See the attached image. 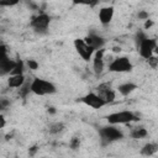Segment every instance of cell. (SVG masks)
I'll list each match as a JSON object with an SVG mask.
<instances>
[{
    "instance_id": "44dd1931",
    "label": "cell",
    "mask_w": 158,
    "mask_h": 158,
    "mask_svg": "<svg viewBox=\"0 0 158 158\" xmlns=\"http://www.w3.org/2000/svg\"><path fill=\"white\" fill-rule=\"evenodd\" d=\"M21 0H0V6L1 7H12L16 6Z\"/></svg>"
},
{
    "instance_id": "8fae6325",
    "label": "cell",
    "mask_w": 158,
    "mask_h": 158,
    "mask_svg": "<svg viewBox=\"0 0 158 158\" xmlns=\"http://www.w3.org/2000/svg\"><path fill=\"white\" fill-rule=\"evenodd\" d=\"M104 54H105V49L101 48V49H98L95 51L94 56H93V69H94V73L96 75H100L104 70V67H105V60H104Z\"/></svg>"
},
{
    "instance_id": "484cf974",
    "label": "cell",
    "mask_w": 158,
    "mask_h": 158,
    "mask_svg": "<svg viewBox=\"0 0 158 158\" xmlns=\"http://www.w3.org/2000/svg\"><path fill=\"white\" fill-rule=\"evenodd\" d=\"M147 62L149 63V65H151V67H153V68H154V67H157V65H158V56H154V54H153L151 58H148V59H147Z\"/></svg>"
},
{
    "instance_id": "9c48e42d",
    "label": "cell",
    "mask_w": 158,
    "mask_h": 158,
    "mask_svg": "<svg viewBox=\"0 0 158 158\" xmlns=\"http://www.w3.org/2000/svg\"><path fill=\"white\" fill-rule=\"evenodd\" d=\"M96 91H98V94L106 101V104H111V102H114L115 99H116V90L112 89L111 83L105 81V83L99 84V85L96 86Z\"/></svg>"
},
{
    "instance_id": "ffe728a7",
    "label": "cell",
    "mask_w": 158,
    "mask_h": 158,
    "mask_svg": "<svg viewBox=\"0 0 158 158\" xmlns=\"http://www.w3.org/2000/svg\"><path fill=\"white\" fill-rule=\"evenodd\" d=\"M25 65H26V63H25L23 60H21V59H17L16 67H15V69L12 70V73H11V74H23V70H25Z\"/></svg>"
},
{
    "instance_id": "cb8c5ba5",
    "label": "cell",
    "mask_w": 158,
    "mask_h": 158,
    "mask_svg": "<svg viewBox=\"0 0 158 158\" xmlns=\"http://www.w3.org/2000/svg\"><path fill=\"white\" fill-rule=\"evenodd\" d=\"M26 65H27L28 69H31V70H37L38 67H40L38 62L35 60V59H27V60H26Z\"/></svg>"
},
{
    "instance_id": "8992f818",
    "label": "cell",
    "mask_w": 158,
    "mask_h": 158,
    "mask_svg": "<svg viewBox=\"0 0 158 158\" xmlns=\"http://www.w3.org/2000/svg\"><path fill=\"white\" fill-rule=\"evenodd\" d=\"M73 44H74V48H75L77 53L81 57L83 60L90 62V60L93 59V56H94L95 51L93 49V47H90V46L84 41V38H75L74 42H73Z\"/></svg>"
},
{
    "instance_id": "277c9868",
    "label": "cell",
    "mask_w": 158,
    "mask_h": 158,
    "mask_svg": "<svg viewBox=\"0 0 158 158\" xmlns=\"http://www.w3.org/2000/svg\"><path fill=\"white\" fill-rule=\"evenodd\" d=\"M133 69L131 59L126 56H118L114 58L109 64V72L111 73H130Z\"/></svg>"
},
{
    "instance_id": "603a6c76",
    "label": "cell",
    "mask_w": 158,
    "mask_h": 158,
    "mask_svg": "<svg viewBox=\"0 0 158 158\" xmlns=\"http://www.w3.org/2000/svg\"><path fill=\"white\" fill-rule=\"evenodd\" d=\"M69 147H70L73 151L79 149V147H80V139H79L78 137H73V138H70V141H69Z\"/></svg>"
},
{
    "instance_id": "f1b7e54d",
    "label": "cell",
    "mask_w": 158,
    "mask_h": 158,
    "mask_svg": "<svg viewBox=\"0 0 158 158\" xmlns=\"http://www.w3.org/2000/svg\"><path fill=\"white\" fill-rule=\"evenodd\" d=\"M7 105H9V101H6L5 99H1V100H0V107H1V109H5Z\"/></svg>"
},
{
    "instance_id": "ba28073f",
    "label": "cell",
    "mask_w": 158,
    "mask_h": 158,
    "mask_svg": "<svg viewBox=\"0 0 158 158\" xmlns=\"http://www.w3.org/2000/svg\"><path fill=\"white\" fill-rule=\"evenodd\" d=\"M80 101H81L83 104H85L86 106H89V107H91V109H95V110L101 109V107H104L105 105H107L106 101H105L98 93H88L86 95H84V96L80 98Z\"/></svg>"
},
{
    "instance_id": "6da1fadb",
    "label": "cell",
    "mask_w": 158,
    "mask_h": 158,
    "mask_svg": "<svg viewBox=\"0 0 158 158\" xmlns=\"http://www.w3.org/2000/svg\"><path fill=\"white\" fill-rule=\"evenodd\" d=\"M31 93L37 95V96H46V95H52L57 91V86L49 81V80H46L43 78H33L32 81H31Z\"/></svg>"
},
{
    "instance_id": "2e32d148",
    "label": "cell",
    "mask_w": 158,
    "mask_h": 158,
    "mask_svg": "<svg viewBox=\"0 0 158 158\" xmlns=\"http://www.w3.org/2000/svg\"><path fill=\"white\" fill-rule=\"evenodd\" d=\"M157 152H158V143H156V142H147L139 149V154L144 156V157H151V156L156 154Z\"/></svg>"
},
{
    "instance_id": "5b68a950",
    "label": "cell",
    "mask_w": 158,
    "mask_h": 158,
    "mask_svg": "<svg viewBox=\"0 0 158 158\" xmlns=\"http://www.w3.org/2000/svg\"><path fill=\"white\" fill-rule=\"evenodd\" d=\"M49 25H51V16L46 12H41L33 16L30 21V26L37 33H46L49 28Z\"/></svg>"
},
{
    "instance_id": "7c38bea8",
    "label": "cell",
    "mask_w": 158,
    "mask_h": 158,
    "mask_svg": "<svg viewBox=\"0 0 158 158\" xmlns=\"http://www.w3.org/2000/svg\"><path fill=\"white\" fill-rule=\"evenodd\" d=\"M115 15V7L114 6H104L99 10V21L102 26H107L111 23Z\"/></svg>"
},
{
    "instance_id": "52a82bcc",
    "label": "cell",
    "mask_w": 158,
    "mask_h": 158,
    "mask_svg": "<svg viewBox=\"0 0 158 158\" xmlns=\"http://www.w3.org/2000/svg\"><path fill=\"white\" fill-rule=\"evenodd\" d=\"M158 46L157 41L154 38H149L148 36L137 46V51L139 53V57H142L143 59H148L154 54V49Z\"/></svg>"
},
{
    "instance_id": "1f68e13d",
    "label": "cell",
    "mask_w": 158,
    "mask_h": 158,
    "mask_svg": "<svg viewBox=\"0 0 158 158\" xmlns=\"http://www.w3.org/2000/svg\"><path fill=\"white\" fill-rule=\"evenodd\" d=\"M120 51H121L120 47H115V48H114V52H120Z\"/></svg>"
},
{
    "instance_id": "9a60e30c",
    "label": "cell",
    "mask_w": 158,
    "mask_h": 158,
    "mask_svg": "<svg viewBox=\"0 0 158 158\" xmlns=\"http://www.w3.org/2000/svg\"><path fill=\"white\" fill-rule=\"evenodd\" d=\"M136 89H138V85L132 83V81H125L122 84H120L116 89V91L121 95V96H128L130 94H132Z\"/></svg>"
},
{
    "instance_id": "e0dca14e",
    "label": "cell",
    "mask_w": 158,
    "mask_h": 158,
    "mask_svg": "<svg viewBox=\"0 0 158 158\" xmlns=\"http://www.w3.org/2000/svg\"><path fill=\"white\" fill-rule=\"evenodd\" d=\"M130 136L133 139H142V138H146L148 136V131L144 127H135L130 132Z\"/></svg>"
},
{
    "instance_id": "d6986e66",
    "label": "cell",
    "mask_w": 158,
    "mask_h": 158,
    "mask_svg": "<svg viewBox=\"0 0 158 158\" xmlns=\"http://www.w3.org/2000/svg\"><path fill=\"white\" fill-rule=\"evenodd\" d=\"M73 5H84V6H90L94 7L98 5L99 0H72Z\"/></svg>"
},
{
    "instance_id": "7a4b0ae2",
    "label": "cell",
    "mask_w": 158,
    "mask_h": 158,
    "mask_svg": "<svg viewBox=\"0 0 158 158\" xmlns=\"http://www.w3.org/2000/svg\"><path fill=\"white\" fill-rule=\"evenodd\" d=\"M106 121L111 125H127L131 122H136L139 121V116L131 111V110H122V111H115L109 114L106 117Z\"/></svg>"
},
{
    "instance_id": "3957f363",
    "label": "cell",
    "mask_w": 158,
    "mask_h": 158,
    "mask_svg": "<svg viewBox=\"0 0 158 158\" xmlns=\"http://www.w3.org/2000/svg\"><path fill=\"white\" fill-rule=\"evenodd\" d=\"M99 136L104 144H110L112 142L121 141L123 138V132L116 127V125L109 123L107 126H102L99 128Z\"/></svg>"
},
{
    "instance_id": "f546056e",
    "label": "cell",
    "mask_w": 158,
    "mask_h": 158,
    "mask_svg": "<svg viewBox=\"0 0 158 158\" xmlns=\"http://www.w3.org/2000/svg\"><path fill=\"white\" fill-rule=\"evenodd\" d=\"M5 123H6V121H5L4 115H0V128H4L5 127Z\"/></svg>"
},
{
    "instance_id": "4dcf8cb0",
    "label": "cell",
    "mask_w": 158,
    "mask_h": 158,
    "mask_svg": "<svg viewBox=\"0 0 158 158\" xmlns=\"http://www.w3.org/2000/svg\"><path fill=\"white\" fill-rule=\"evenodd\" d=\"M48 112H52V114H54V112H56L54 107H49V109H48Z\"/></svg>"
},
{
    "instance_id": "4316f807",
    "label": "cell",
    "mask_w": 158,
    "mask_h": 158,
    "mask_svg": "<svg viewBox=\"0 0 158 158\" xmlns=\"http://www.w3.org/2000/svg\"><path fill=\"white\" fill-rule=\"evenodd\" d=\"M153 23H154V22H153L152 20H149V19H148V20H146V22H144V28H146V30H148L149 27H152V26H153Z\"/></svg>"
},
{
    "instance_id": "5bb4252c",
    "label": "cell",
    "mask_w": 158,
    "mask_h": 158,
    "mask_svg": "<svg viewBox=\"0 0 158 158\" xmlns=\"http://www.w3.org/2000/svg\"><path fill=\"white\" fill-rule=\"evenodd\" d=\"M26 83V77L25 74H10L7 78V85L9 88H21Z\"/></svg>"
},
{
    "instance_id": "30bf717a",
    "label": "cell",
    "mask_w": 158,
    "mask_h": 158,
    "mask_svg": "<svg viewBox=\"0 0 158 158\" xmlns=\"http://www.w3.org/2000/svg\"><path fill=\"white\" fill-rule=\"evenodd\" d=\"M17 60L11 59L7 53H1V59H0V75L5 77V75H10L12 73V70L16 67Z\"/></svg>"
},
{
    "instance_id": "83f0119b",
    "label": "cell",
    "mask_w": 158,
    "mask_h": 158,
    "mask_svg": "<svg viewBox=\"0 0 158 158\" xmlns=\"http://www.w3.org/2000/svg\"><path fill=\"white\" fill-rule=\"evenodd\" d=\"M37 149H38L37 146H32V147L28 149V154H30V156H35V153L37 152Z\"/></svg>"
},
{
    "instance_id": "d4e9b609",
    "label": "cell",
    "mask_w": 158,
    "mask_h": 158,
    "mask_svg": "<svg viewBox=\"0 0 158 158\" xmlns=\"http://www.w3.org/2000/svg\"><path fill=\"white\" fill-rule=\"evenodd\" d=\"M137 19H138V20H143V21L148 20V19H149L148 11H146V10H139L138 14H137Z\"/></svg>"
},
{
    "instance_id": "4fadbf2b",
    "label": "cell",
    "mask_w": 158,
    "mask_h": 158,
    "mask_svg": "<svg viewBox=\"0 0 158 158\" xmlns=\"http://www.w3.org/2000/svg\"><path fill=\"white\" fill-rule=\"evenodd\" d=\"M84 41H85L90 47H93L94 51L101 49V48H104V46H105V38L101 37L100 35L93 33V32L89 33V35H86V36L84 37Z\"/></svg>"
},
{
    "instance_id": "ac0fdd59",
    "label": "cell",
    "mask_w": 158,
    "mask_h": 158,
    "mask_svg": "<svg viewBox=\"0 0 158 158\" xmlns=\"http://www.w3.org/2000/svg\"><path fill=\"white\" fill-rule=\"evenodd\" d=\"M65 130V126L63 122H53L49 125L48 127V132L51 135H58V133H62L63 131Z\"/></svg>"
},
{
    "instance_id": "7402d4cb",
    "label": "cell",
    "mask_w": 158,
    "mask_h": 158,
    "mask_svg": "<svg viewBox=\"0 0 158 158\" xmlns=\"http://www.w3.org/2000/svg\"><path fill=\"white\" fill-rule=\"evenodd\" d=\"M147 37V35L143 32V31H137L136 35H135V43H136V47Z\"/></svg>"
}]
</instances>
